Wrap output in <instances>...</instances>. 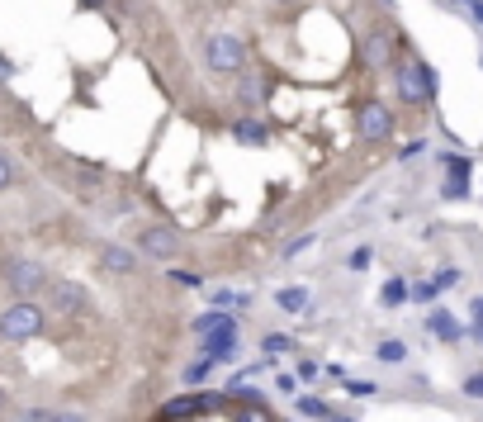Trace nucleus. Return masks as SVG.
I'll return each instance as SVG.
<instances>
[{
	"instance_id": "nucleus-1",
	"label": "nucleus",
	"mask_w": 483,
	"mask_h": 422,
	"mask_svg": "<svg viewBox=\"0 0 483 422\" xmlns=\"http://www.w3.org/2000/svg\"><path fill=\"white\" fill-rule=\"evenodd\" d=\"M43 318L48 313L38 309L34 299H15V304L0 313V337H5V342H29V337L43 332Z\"/></svg>"
},
{
	"instance_id": "nucleus-2",
	"label": "nucleus",
	"mask_w": 483,
	"mask_h": 422,
	"mask_svg": "<svg viewBox=\"0 0 483 422\" xmlns=\"http://www.w3.org/2000/svg\"><path fill=\"white\" fill-rule=\"evenodd\" d=\"M398 95L408 105H432L436 100V72L426 62H398Z\"/></svg>"
},
{
	"instance_id": "nucleus-3",
	"label": "nucleus",
	"mask_w": 483,
	"mask_h": 422,
	"mask_svg": "<svg viewBox=\"0 0 483 422\" xmlns=\"http://www.w3.org/2000/svg\"><path fill=\"white\" fill-rule=\"evenodd\" d=\"M204 62H209V72H242V66H246V48L232 34H214L209 43H204Z\"/></svg>"
},
{
	"instance_id": "nucleus-4",
	"label": "nucleus",
	"mask_w": 483,
	"mask_h": 422,
	"mask_svg": "<svg viewBox=\"0 0 483 422\" xmlns=\"http://www.w3.org/2000/svg\"><path fill=\"white\" fill-rule=\"evenodd\" d=\"M5 285H10L19 299H29V294H38V290L48 285V270L38 266V262H29V256H19V262L5 266Z\"/></svg>"
},
{
	"instance_id": "nucleus-5",
	"label": "nucleus",
	"mask_w": 483,
	"mask_h": 422,
	"mask_svg": "<svg viewBox=\"0 0 483 422\" xmlns=\"http://www.w3.org/2000/svg\"><path fill=\"white\" fill-rule=\"evenodd\" d=\"M137 252L152 256V262H171L175 252H181V233L175 228H143V238H137Z\"/></svg>"
},
{
	"instance_id": "nucleus-6",
	"label": "nucleus",
	"mask_w": 483,
	"mask_h": 422,
	"mask_svg": "<svg viewBox=\"0 0 483 422\" xmlns=\"http://www.w3.org/2000/svg\"><path fill=\"white\" fill-rule=\"evenodd\" d=\"M440 167H446V176H450V181L440 185V195H446V199H464L469 195V171H474V161L460 157V152H440Z\"/></svg>"
},
{
	"instance_id": "nucleus-7",
	"label": "nucleus",
	"mask_w": 483,
	"mask_h": 422,
	"mask_svg": "<svg viewBox=\"0 0 483 422\" xmlns=\"http://www.w3.org/2000/svg\"><path fill=\"white\" fill-rule=\"evenodd\" d=\"M48 304L58 309V313H81L90 299H86V290H81L76 280H52L48 285Z\"/></svg>"
},
{
	"instance_id": "nucleus-8",
	"label": "nucleus",
	"mask_w": 483,
	"mask_h": 422,
	"mask_svg": "<svg viewBox=\"0 0 483 422\" xmlns=\"http://www.w3.org/2000/svg\"><path fill=\"white\" fill-rule=\"evenodd\" d=\"M361 133H365V138H370V143H379V138H389V133H393V114H389V110H384V105H379V100H370V105H365V110H361Z\"/></svg>"
},
{
	"instance_id": "nucleus-9",
	"label": "nucleus",
	"mask_w": 483,
	"mask_h": 422,
	"mask_svg": "<svg viewBox=\"0 0 483 422\" xmlns=\"http://www.w3.org/2000/svg\"><path fill=\"white\" fill-rule=\"evenodd\" d=\"M100 266L114 270V276H133V270H137V256H133L129 247H119V242H105V247H100Z\"/></svg>"
},
{
	"instance_id": "nucleus-10",
	"label": "nucleus",
	"mask_w": 483,
	"mask_h": 422,
	"mask_svg": "<svg viewBox=\"0 0 483 422\" xmlns=\"http://www.w3.org/2000/svg\"><path fill=\"white\" fill-rule=\"evenodd\" d=\"M426 328H432V337H440V342H460V337H464V328L455 323L450 309H432V313H426Z\"/></svg>"
},
{
	"instance_id": "nucleus-11",
	"label": "nucleus",
	"mask_w": 483,
	"mask_h": 422,
	"mask_svg": "<svg viewBox=\"0 0 483 422\" xmlns=\"http://www.w3.org/2000/svg\"><path fill=\"white\" fill-rule=\"evenodd\" d=\"M204 356H214V361H232V356H238V328L209 332V342H204Z\"/></svg>"
},
{
	"instance_id": "nucleus-12",
	"label": "nucleus",
	"mask_w": 483,
	"mask_h": 422,
	"mask_svg": "<svg viewBox=\"0 0 483 422\" xmlns=\"http://www.w3.org/2000/svg\"><path fill=\"white\" fill-rule=\"evenodd\" d=\"M232 138L246 143V147H266L270 143V129L261 124V119H238V124H232Z\"/></svg>"
},
{
	"instance_id": "nucleus-13",
	"label": "nucleus",
	"mask_w": 483,
	"mask_h": 422,
	"mask_svg": "<svg viewBox=\"0 0 483 422\" xmlns=\"http://www.w3.org/2000/svg\"><path fill=\"white\" fill-rule=\"evenodd\" d=\"M365 58H370V66H389V58H393V52H389V34H370V43H365Z\"/></svg>"
},
{
	"instance_id": "nucleus-14",
	"label": "nucleus",
	"mask_w": 483,
	"mask_h": 422,
	"mask_svg": "<svg viewBox=\"0 0 483 422\" xmlns=\"http://www.w3.org/2000/svg\"><path fill=\"white\" fill-rule=\"evenodd\" d=\"M379 304L384 309H398V304H408V280H389L379 290Z\"/></svg>"
},
{
	"instance_id": "nucleus-15",
	"label": "nucleus",
	"mask_w": 483,
	"mask_h": 422,
	"mask_svg": "<svg viewBox=\"0 0 483 422\" xmlns=\"http://www.w3.org/2000/svg\"><path fill=\"white\" fill-rule=\"evenodd\" d=\"M275 304H280L284 313H299L303 304H308V290H303V285H294V290H280V294H275Z\"/></svg>"
},
{
	"instance_id": "nucleus-16",
	"label": "nucleus",
	"mask_w": 483,
	"mask_h": 422,
	"mask_svg": "<svg viewBox=\"0 0 483 422\" xmlns=\"http://www.w3.org/2000/svg\"><path fill=\"white\" fill-rule=\"evenodd\" d=\"M375 356H379L384 365H403V361H408V347H403V342H393V337H389V342H379V351H375Z\"/></svg>"
},
{
	"instance_id": "nucleus-17",
	"label": "nucleus",
	"mask_w": 483,
	"mask_h": 422,
	"mask_svg": "<svg viewBox=\"0 0 483 422\" xmlns=\"http://www.w3.org/2000/svg\"><path fill=\"white\" fill-rule=\"evenodd\" d=\"M261 351H266V356H280V351H294V337H284V332H270L266 342H261Z\"/></svg>"
},
{
	"instance_id": "nucleus-18",
	"label": "nucleus",
	"mask_w": 483,
	"mask_h": 422,
	"mask_svg": "<svg viewBox=\"0 0 483 422\" xmlns=\"http://www.w3.org/2000/svg\"><path fill=\"white\" fill-rule=\"evenodd\" d=\"M214 365H218V361H214V356H204V351H199V361H195V365H185V385H195V379H204V375L214 371Z\"/></svg>"
},
{
	"instance_id": "nucleus-19",
	"label": "nucleus",
	"mask_w": 483,
	"mask_h": 422,
	"mask_svg": "<svg viewBox=\"0 0 483 422\" xmlns=\"http://www.w3.org/2000/svg\"><path fill=\"white\" fill-rule=\"evenodd\" d=\"M432 285H436V294L450 290V285H460V266H440L436 276H432Z\"/></svg>"
},
{
	"instance_id": "nucleus-20",
	"label": "nucleus",
	"mask_w": 483,
	"mask_h": 422,
	"mask_svg": "<svg viewBox=\"0 0 483 422\" xmlns=\"http://www.w3.org/2000/svg\"><path fill=\"white\" fill-rule=\"evenodd\" d=\"M347 394L351 399H370V394H379L375 379H347Z\"/></svg>"
},
{
	"instance_id": "nucleus-21",
	"label": "nucleus",
	"mask_w": 483,
	"mask_h": 422,
	"mask_svg": "<svg viewBox=\"0 0 483 422\" xmlns=\"http://www.w3.org/2000/svg\"><path fill=\"white\" fill-rule=\"evenodd\" d=\"M299 413L303 418H332V408H327L323 399H299Z\"/></svg>"
},
{
	"instance_id": "nucleus-22",
	"label": "nucleus",
	"mask_w": 483,
	"mask_h": 422,
	"mask_svg": "<svg viewBox=\"0 0 483 422\" xmlns=\"http://www.w3.org/2000/svg\"><path fill=\"white\" fill-rule=\"evenodd\" d=\"M167 280H175V285H181V290H199V285H204V280L195 276V270H171Z\"/></svg>"
},
{
	"instance_id": "nucleus-23",
	"label": "nucleus",
	"mask_w": 483,
	"mask_h": 422,
	"mask_svg": "<svg viewBox=\"0 0 483 422\" xmlns=\"http://www.w3.org/2000/svg\"><path fill=\"white\" fill-rule=\"evenodd\" d=\"M408 299H417V304H432V299H436V285H432V280L412 285V290H408Z\"/></svg>"
},
{
	"instance_id": "nucleus-24",
	"label": "nucleus",
	"mask_w": 483,
	"mask_h": 422,
	"mask_svg": "<svg viewBox=\"0 0 483 422\" xmlns=\"http://www.w3.org/2000/svg\"><path fill=\"white\" fill-rule=\"evenodd\" d=\"M238 95H242V105H256L266 90H261V81H242V86H238Z\"/></svg>"
},
{
	"instance_id": "nucleus-25",
	"label": "nucleus",
	"mask_w": 483,
	"mask_h": 422,
	"mask_svg": "<svg viewBox=\"0 0 483 422\" xmlns=\"http://www.w3.org/2000/svg\"><path fill=\"white\" fill-rule=\"evenodd\" d=\"M10 422H52V413L48 408H24V413H15Z\"/></svg>"
},
{
	"instance_id": "nucleus-26",
	"label": "nucleus",
	"mask_w": 483,
	"mask_h": 422,
	"mask_svg": "<svg viewBox=\"0 0 483 422\" xmlns=\"http://www.w3.org/2000/svg\"><path fill=\"white\" fill-rule=\"evenodd\" d=\"M469 313H474V323H469V337H479V342H483V294L474 299V309H469Z\"/></svg>"
},
{
	"instance_id": "nucleus-27",
	"label": "nucleus",
	"mask_w": 483,
	"mask_h": 422,
	"mask_svg": "<svg viewBox=\"0 0 483 422\" xmlns=\"http://www.w3.org/2000/svg\"><path fill=\"white\" fill-rule=\"evenodd\" d=\"M370 262H375V247H355L351 252V270H365Z\"/></svg>"
},
{
	"instance_id": "nucleus-28",
	"label": "nucleus",
	"mask_w": 483,
	"mask_h": 422,
	"mask_svg": "<svg viewBox=\"0 0 483 422\" xmlns=\"http://www.w3.org/2000/svg\"><path fill=\"white\" fill-rule=\"evenodd\" d=\"M464 394H469V399H483V371H474L464 379Z\"/></svg>"
},
{
	"instance_id": "nucleus-29",
	"label": "nucleus",
	"mask_w": 483,
	"mask_h": 422,
	"mask_svg": "<svg viewBox=\"0 0 483 422\" xmlns=\"http://www.w3.org/2000/svg\"><path fill=\"white\" fill-rule=\"evenodd\" d=\"M308 247H313V238H294V242L284 247V262H294V256H299V252H308Z\"/></svg>"
},
{
	"instance_id": "nucleus-30",
	"label": "nucleus",
	"mask_w": 483,
	"mask_h": 422,
	"mask_svg": "<svg viewBox=\"0 0 483 422\" xmlns=\"http://www.w3.org/2000/svg\"><path fill=\"white\" fill-rule=\"evenodd\" d=\"M15 181V167H10V157H0V190Z\"/></svg>"
},
{
	"instance_id": "nucleus-31",
	"label": "nucleus",
	"mask_w": 483,
	"mask_h": 422,
	"mask_svg": "<svg viewBox=\"0 0 483 422\" xmlns=\"http://www.w3.org/2000/svg\"><path fill=\"white\" fill-rule=\"evenodd\" d=\"M469 15H474V24H483V0H469Z\"/></svg>"
},
{
	"instance_id": "nucleus-32",
	"label": "nucleus",
	"mask_w": 483,
	"mask_h": 422,
	"mask_svg": "<svg viewBox=\"0 0 483 422\" xmlns=\"http://www.w3.org/2000/svg\"><path fill=\"white\" fill-rule=\"evenodd\" d=\"M52 422H86L81 413H52Z\"/></svg>"
},
{
	"instance_id": "nucleus-33",
	"label": "nucleus",
	"mask_w": 483,
	"mask_h": 422,
	"mask_svg": "<svg viewBox=\"0 0 483 422\" xmlns=\"http://www.w3.org/2000/svg\"><path fill=\"white\" fill-rule=\"evenodd\" d=\"M327 422H355L351 413H332V418H327Z\"/></svg>"
},
{
	"instance_id": "nucleus-34",
	"label": "nucleus",
	"mask_w": 483,
	"mask_h": 422,
	"mask_svg": "<svg viewBox=\"0 0 483 422\" xmlns=\"http://www.w3.org/2000/svg\"><path fill=\"white\" fill-rule=\"evenodd\" d=\"M0 408H5V389H0Z\"/></svg>"
},
{
	"instance_id": "nucleus-35",
	"label": "nucleus",
	"mask_w": 483,
	"mask_h": 422,
	"mask_svg": "<svg viewBox=\"0 0 483 422\" xmlns=\"http://www.w3.org/2000/svg\"><path fill=\"white\" fill-rule=\"evenodd\" d=\"M86 5H105V0H86Z\"/></svg>"
}]
</instances>
